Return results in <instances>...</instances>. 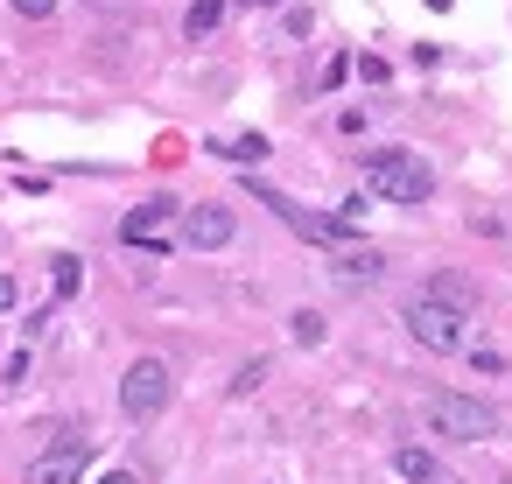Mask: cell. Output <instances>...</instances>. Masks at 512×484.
Segmentation results:
<instances>
[{
	"label": "cell",
	"mask_w": 512,
	"mask_h": 484,
	"mask_svg": "<svg viewBox=\"0 0 512 484\" xmlns=\"http://www.w3.org/2000/svg\"><path fill=\"white\" fill-rule=\"evenodd\" d=\"M358 162H365V190L386 197V204H428L435 197V169L421 155H407V148H372Z\"/></svg>",
	"instance_id": "1"
},
{
	"label": "cell",
	"mask_w": 512,
	"mask_h": 484,
	"mask_svg": "<svg viewBox=\"0 0 512 484\" xmlns=\"http://www.w3.org/2000/svg\"><path fill=\"white\" fill-rule=\"evenodd\" d=\"M421 414H428V428L449 435V442H491V435H498V407L477 400V393H428Z\"/></svg>",
	"instance_id": "2"
},
{
	"label": "cell",
	"mask_w": 512,
	"mask_h": 484,
	"mask_svg": "<svg viewBox=\"0 0 512 484\" xmlns=\"http://www.w3.org/2000/svg\"><path fill=\"white\" fill-rule=\"evenodd\" d=\"M400 323H407V337L421 351H463L470 344V316L463 309H442V302H421V295L400 309Z\"/></svg>",
	"instance_id": "3"
},
{
	"label": "cell",
	"mask_w": 512,
	"mask_h": 484,
	"mask_svg": "<svg viewBox=\"0 0 512 484\" xmlns=\"http://www.w3.org/2000/svg\"><path fill=\"white\" fill-rule=\"evenodd\" d=\"M169 393H176V379H169L162 358H134V365L120 372V414H127V421H155V414L169 407Z\"/></svg>",
	"instance_id": "4"
},
{
	"label": "cell",
	"mask_w": 512,
	"mask_h": 484,
	"mask_svg": "<svg viewBox=\"0 0 512 484\" xmlns=\"http://www.w3.org/2000/svg\"><path fill=\"white\" fill-rule=\"evenodd\" d=\"M85 463H92V435H85V428H57L50 449L29 463V484H78Z\"/></svg>",
	"instance_id": "5"
},
{
	"label": "cell",
	"mask_w": 512,
	"mask_h": 484,
	"mask_svg": "<svg viewBox=\"0 0 512 484\" xmlns=\"http://www.w3.org/2000/svg\"><path fill=\"white\" fill-rule=\"evenodd\" d=\"M253 197H260L267 211H281V225H288V232H302L309 246H337V239H344V225H337V218H316V211H302L295 197H281V190H267V183H253Z\"/></svg>",
	"instance_id": "6"
},
{
	"label": "cell",
	"mask_w": 512,
	"mask_h": 484,
	"mask_svg": "<svg viewBox=\"0 0 512 484\" xmlns=\"http://www.w3.org/2000/svg\"><path fill=\"white\" fill-rule=\"evenodd\" d=\"M232 232H239V211H232V204H190V211H183V239H190L197 253L232 246Z\"/></svg>",
	"instance_id": "7"
},
{
	"label": "cell",
	"mask_w": 512,
	"mask_h": 484,
	"mask_svg": "<svg viewBox=\"0 0 512 484\" xmlns=\"http://www.w3.org/2000/svg\"><path fill=\"white\" fill-rule=\"evenodd\" d=\"M176 211H183L176 197H148L141 211H127V218H120V239H127V246H162V232L176 225Z\"/></svg>",
	"instance_id": "8"
},
{
	"label": "cell",
	"mask_w": 512,
	"mask_h": 484,
	"mask_svg": "<svg viewBox=\"0 0 512 484\" xmlns=\"http://www.w3.org/2000/svg\"><path fill=\"white\" fill-rule=\"evenodd\" d=\"M393 470L407 477V484H456L442 463H435V449H421V442H407V449H393Z\"/></svg>",
	"instance_id": "9"
},
{
	"label": "cell",
	"mask_w": 512,
	"mask_h": 484,
	"mask_svg": "<svg viewBox=\"0 0 512 484\" xmlns=\"http://www.w3.org/2000/svg\"><path fill=\"white\" fill-rule=\"evenodd\" d=\"M421 302H442V309H463V316H470V309H477V288H470L463 274H449V267H442V274L421 288Z\"/></svg>",
	"instance_id": "10"
},
{
	"label": "cell",
	"mask_w": 512,
	"mask_h": 484,
	"mask_svg": "<svg viewBox=\"0 0 512 484\" xmlns=\"http://www.w3.org/2000/svg\"><path fill=\"white\" fill-rule=\"evenodd\" d=\"M337 281H379L386 274V260L372 253V246H351V253H337V267H330Z\"/></svg>",
	"instance_id": "11"
},
{
	"label": "cell",
	"mask_w": 512,
	"mask_h": 484,
	"mask_svg": "<svg viewBox=\"0 0 512 484\" xmlns=\"http://www.w3.org/2000/svg\"><path fill=\"white\" fill-rule=\"evenodd\" d=\"M218 22H225V0H190V15H183V36H190V43H204Z\"/></svg>",
	"instance_id": "12"
},
{
	"label": "cell",
	"mask_w": 512,
	"mask_h": 484,
	"mask_svg": "<svg viewBox=\"0 0 512 484\" xmlns=\"http://www.w3.org/2000/svg\"><path fill=\"white\" fill-rule=\"evenodd\" d=\"M218 155H225V162H246V169H253V162H267V134H239V141H225Z\"/></svg>",
	"instance_id": "13"
},
{
	"label": "cell",
	"mask_w": 512,
	"mask_h": 484,
	"mask_svg": "<svg viewBox=\"0 0 512 484\" xmlns=\"http://www.w3.org/2000/svg\"><path fill=\"white\" fill-rule=\"evenodd\" d=\"M50 281H57V295H78V281H85V260H78V253H57V260H50Z\"/></svg>",
	"instance_id": "14"
},
{
	"label": "cell",
	"mask_w": 512,
	"mask_h": 484,
	"mask_svg": "<svg viewBox=\"0 0 512 484\" xmlns=\"http://www.w3.org/2000/svg\"><path fill=\"white\" fill-rule=\"evenodd\" d=\"M295 344H323V316L316 309H295Z\"/></svg>",
	"instance_id": "15"
},
{
	"label": "cell",
	"mask_w": 512,
	"mask_h": 484,
	"mask_svg": "<svg viewBox=\"0 0 512 484\" xmlns=\"http://www.w3.org/2000/svg\"><path fill=\"white\" fill-rule=\"evenodd\" d=\"M267 379V358H253V365H239V379H232V393H253Z\"/></svg>",
	"instance_id": "16"
},
{
	"label": "cell",
	"mask_w": 512,
	"mask_h": 484,
	"mask_svg": "<svg viewBox=\"0 0 512 484\" xmlns=\"http://www.w3.org/2000/svg\"><path fill=\"white\" fill-rule=\"evenodd\" d=\"M15 15H29V22H50V15H57V0H15Z\"/></svg>",
	"instance_id": "17"
},
{
	"label": "cell",
	"mask_w": 512,
	"mask_h": 484,
	"mask_svg": "<svg viewBox=\"0 0 512 484\" xmlns=\"http://www.w3.org/2000/svg\"><path fill=\"white\" fill-rule=\"evenodd\" d=\"M15 309V274H0V316Z\"/></svg>",
	"instance_id": "18"
},
{
	"label": "cell",
	"mask_w": 512,
	"mask_h": 484,
	"mask_svg": "<svg viewBox=\"0 0 512 484\" xmlns=\"http://www.w3.org/2000/svg\"><path fill=\"white\" fill-rule=\"evenodd\" d=\"M99 484H134V477H127V470H106V477H99Z\"/></svg>",
	"instance_id": "19"
},
{
	"label": "cell",
	"mask_w": 512,
	"mask_h": 484,
	"mask_svg": "<svg viewBox=\"0 0 512 484\" xmlns=\"http://www.w3.org/2000/svg\"><path fill=\"white\" fill-rule=\"evenodd\" d=\"M246 8H274V0H246Z\"/></svg>",
	"instance_id": "20"
}]
</instances>
